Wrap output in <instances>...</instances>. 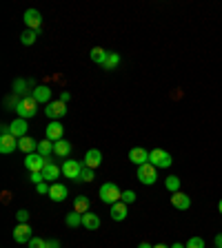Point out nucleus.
I'll return each instance as SVG.
<instances>
[{
    "label": "nucleus",
    "instance_id": "nucleus-1",
    "mask_svg": "<svg viewBox=\"0 0 222 248\" xmlns=\"http://www.w3.org/2000/svg\"><path fill=\"white\" fill-rule=\"evenodd\" d=\"M149 162L154 164L156 169H169L174 164V155L169 151H162V148H154V151H149Z\"/></svg>",
    "mask_w": 222,
    "mask_h": 248
},
{
    "label": "nucleus",
    "instance_id": "nucleus-2",
    "mask_svg": "<svg viewBox=\"0 0 222 248\" xmlns=\"http://www.w3.org/2000/svg\"><path fill=\"white\" fill-rule=\"evenodd\" d=\"M98 195H100V202H105V204H116V202H120L122 193L113 182H105L100 186V190H98Z\"/></svg>",
    "mask_w": 222,
    "mask_h": 248
},
{
    "label": "nucleus",
    "instance_id": "nucleus-3",
    "mask_svg": "<svg viewBox=\"0 0 222 248\" xmlns=\"http://www.w3.org/2000/svg\"><path fill=\"white\" fill-rule=\"evenodd\" d=\"M138 180L143 182V184H147V186L156 184V180H158V169H156L151 162L138 166Z\"/></svg>",
    "mask_w": 222,
    "mask_h": 248
},
{
    "label": "nucleus",
    "instance_id": "nucleus-4",
    "mask_svg": "<svg viewBox=\"0 0 222 248\" xmlns=\"http://www.w3.org/2000/svg\"><path fill=\"white\" fill-rule=\"evenodd\" d=\"M18 117H22V120H29V117H33L38 113V102L33 100L32 95H27V98H22V102L18 104Z\"/></svg>",
    "mask_w": 222,
    "mask_h": 248
},
{
    "label": "nucleus",
    "instance_id": "nucleus-5",
    "mask_svg": "<svg viewBox=\"0 0 222 248\" xmlns=\"http://www.w3.org/2000/svg\"><path fill=\"white\" fill-rule=\"evenodd\" d=\"M49 160H45L40 153H29L25 155V166L29 173H43V169L47 166Z\"/></svg>",
    "mask_w": 222,
    "mask_h": 248
},
{
    "label": "nucleus",
    "instance_id": "nucleus-6",
    "mask_svg": "<svg viewBox=\"0 0 222 248\" xmlns=\"http://www.w3.org/2000/svg\"><path fill=\"white\" fill-rule=\"evenodd\" d=\"M64 113H67V104L60 100H51L47 106H45V116L51 117V120H60Z\"/></svg>",
    "mask_w": 222,
    "mask_h": 248
},
{
    "label": "nucleus",
    "instance_id": "nucleus-7",
    "mask_svg": "<svg viewBox=\"0 0 222 248\" xmlns=\"http://www.w3.org/2000/svg\"><path fill=\"white\" fill-rule=\"evenodd\" d=\"M22 20H25L27 29L40 31V25H43V16H40V11H38V9H27L25 16H22Z\"/></svg>",
    "mask_w": 222,
    "mask_h": 248
},
{
    "label": "nucleus",
    "instance_id": "nucleus-8",
    "mask_svg": "<svg viewBox=\"0 0 222 248\" xmlns=\"http://www.w3.org/2000/svg\"><path fill=\"white\" fill-rule=\"evenodd\" d=\"M82 166H85L82 162H76V160H64L63 175H64V177H69V180H78V175H80V171H82Z\"/></svg>",
    "mask_w": 222,
    "mask_h": 248
},
{
    "label": "nucleus",
    "instance_id": "nucleus-9",
    "mask_svg": "<svg viewBox=\"0 0 222 248\" xmlns=\"http://www.w3.org/2000/svg\"><path fill=\"white\" fill-rule=\"evenodd\" d=\"M18 148V137H14L11 133L0 135V153L2 155H11Z\"/></svg>",
    "mask_w": 222,
    "mask_h": 248
},
{
    "label": "nucleus",
    "instance_id": "nucleus-10",
    "mask_svg": "<svg viewBox=\"0 0 222 248\" xmlns=\"http://www.w3.org/2000/svg\"><path fill=\"white\" fill-rule=\"evenodd\" d=\"M32 98L38 104H49V102H51V89H49L47 85H38L36 89L32 91Z\"/></svg>",
    "mask_w": 222,
    "mask_h": 248
},
{
    "label": "nucleus",
    "instance_id": "nucleus-11",
    "mask_svg": "<svg viewBox=\"0 0 222 248\" xmlns=\"http://www.w3.org/2000/svg\"><path fill=\"white\" fill-rule=\"evenodd\" d=\"M14 239H16L18 244H29L32 242V226H29V224H18V226L14 228Z\"/></svg>",
    "mask_w": 222,
    "mask_h": 248
},
{
    "label": "nucleus",
    "instance_id": "nucleus-12",
    "mask_svg": "<svg viewBox=\"0 0 222 248\" xmlns=\"http://www.w3.org/2000/svg\"><path fill=\"white\" fill-rule=\"evenodd\" d=\"M129 162H133L136 166H143V164L149 162V151L143 146H136L129 151Z\"/></svg>",
    "mask_w": 222,
    "mask_h": 248
},
{
    "label": "nucleus",
    "instance_id": "nucleus-13",
    "mask_svg": "<svg viewBox=\"0 0 222 248\" xmlns=\"http://www.w3.org/2000/svg\"><path fill=\"white\" fill-rule=\"evenodd\" d=\"M60 173H63V169H58V164H53L51 160H49L47 166L43 169V177H45V182H49V184H56V180L60 177Z\"/></svg>",
    "mask_w": 222,
    "mask_h": 248
},
{
    "label": "nucleus",
    "instance_id": "nucleus-14",
    "mask_svg": "<svg viewBox=\"0 0 222 248\" xmlns=\"http://www.w3.org/2000/svg\"><path fill=\"white\" fill-rule=\"evenodd\" d=\"M47 140H51V142H58V140H63V133H64V127L60 124L58 120H53L47 124Z\"/></svg>",
    "mask_w": 222,
    "mask_h": 248
},
{
    "label": "nucleus",
    "instance_id": "nucleus-15",
    "mask_svg": "<svg viewBox=\"0 0 222 248\" xmlns=\"http://www.w3.org/2000/svg\"><path fill=\"white\" fill-rule=\"evenodd\" d=\"M171 204H174L178 211H189L191 208V197L178 190V193H171Z\"/></svg>",
    "mask_w": 222,
    "mask_h": 248
},
{
    "label": "nucleus",
    "instance_id": "nucleus-16",
    "mask_svg": "<svg viewBox=\"0 0 222 248\" xmlns=\"http://www.w3.org/2000/svg\"><path fill=\"white\" fill-rule=\"evenodd\" d=\"M9 131H11V135L14 137H25L27 135V131H29V124H27V120H22V117H18V120H14L9 124Z\"/></svg>",
    "mask_w": 222,
    "mask_h": 248
},
{
    "label": "nucleus",
    "instance_id": "nucleus-17",
    "mask_svg": "<svg viewBox=\"0 0 222 248\" xmlns=\"http://www.w3.org/2000/svg\"><path fill=\"white\" fill-rule=\"evenodd\" d=\"M67 195H69V190H67V186L64 184H51V190H49V200L51 202H64L67 200Z\"/></svg>",
    "mask_w": 222,
    "mask_h": 248
},
{
    "label": "nucleus",
    "instance_id": "nucleus-18",
    "mask_svg": "<svg viewBox=\"0 0 222 248\" xmlns=\"http://www.w3.org/2000/svg\"><path fill=\"white\" fill-rule=\"evenodd\" d=\"M129 215V208L125 202H116V204H111V219H116V222H122V219H127Z\"/></svg>",
    "mask_w": 222,
    "mask_h": 248
},
{
    "label": "nucleus",
    "instance_id": "nucleus-19",
    "mask_svg": "<svg viewBox=\"0 0 222 248\" xmlns=\"http://www.w3.org/2000/svg\"><path fill=\"white\" fill-rule=\"evenodd\" d=\"M85 166H89V169H95V166H100L102 164V153L98 151V148H89L85 153Z\"/></svg>",
    "mask_w": 222,
    "mask_h": 248
},
{
    "label": "nucleus",
    "instance_id": "nucleus-20",
    "mask_svg": "<svg viewBox=\"0 0 222 248\" xmlns=\"http://www.w3.org/2000/svg\"><path fill=\"white\" fill-rule=\"evenodd\" d=\"M18 148H20L25 155L36 153V151H38V140H33V137L25 135V137H20V140H18Z\"/></svg>",
    "mask_w": 222,
    "mask_h": 248
},
{
    "label": "nucleus",
    "instance_id": "nucleus-21",
    "mask_svg": "<svg viewBox=\"0 0 222 248\" xmlns=\"http://www.w3.org/2000/svg\"><path fill=\"white\" fill-rule=\"evenodd\" d=\"M82 226H85L87 231H98V228H100V217L95 215V213H85V215H82Z\"/></svg>",
    "mask_w": 222,
    "mask_h": 248
},
{
    "label": "nucleus",
    "instance_id": "nucleus-22",
    "mask_svg": "<svg viewBox=\"0 0 222 248\" xmlns=\"http://www.w3.org/2000/svg\"><path fill=\"white\" fill-rule=\"evenodd\" d=\"M29 89H36V82L33 80H22V78H18V80H14V93H25V91H29Z\"/></svg>",
    "mask_w": 222,
    "mask_h": 248
},
{
    "label": "nucleus",
    "instance_id": "nucleus-23",
    "mask_svg": "<svg viewBox=\"0 0 222 248\" xmlns=\"http://www.w3.org/2000/svg\"><path fill=\"white\" fill-rule=\"evenodd\" d=\"M71 153V144L67 142V140H58V142H53V155H58V158H67V155Z\"/></svg>",
    "mask_w": 222,
    "mask_h": 248
},
{
    "label": "nucleus",
    "instance_id": "nucleus-24",
    "mask_svg": "<svg viewBox=\"0 0 222 248\" xmlns=\"http://www.w3.org/2000/svg\"><path fill=\"white\" fill-rule=\"evenodd\" d=\"M89 204H91V202H89V197H87V195H78L74 200V211L85 215V213H89Z\"/></svg>",
    "mask_w": 222,
    "mask_h": 248
},
{
    "label": "nucleus",
    "instance_id": "nucleus-25",
    "mask_svg": "<svg viewBox=\"0 0 222 248\" xmlns=\"http://www.w3.org/2000/svg\"><path fill=\"white\" fill-rule=\"evenodd\" d=\"M89 56H91V60H94L95 64H105V60H107V56H109V51H105L102 47H94L89 51Z\"/></svg>",
    "mask_w": 222,
    "mask_h": 248
},
{
    "label": "nucleus",
    "instance_id": "nucleus-26",
    "mask_svg": "<svg viewBox=\"0 0 222 248\" xmlns=\"http://www.w3.org/2000/svg\"><path fill=\"white\" fill-rule=\"evenodd\" d=\"M36 153H40L45 160H49V155L53 153V142L51 140H43V142H38V151Z\"/></svg>",
    "mask_w": 222,
    "mask_h": 248
},
{
    "label": "nucleus",
    "instance_id": "nucleus-27",
    "mask_svg": "<svg viewBox=\"0 0 222 248\" xmlns=\"http://www.w3.org/2000/svg\"><path fill=\"white\" fill-rule=\"evenodd\" d=\"M118 64H120V53L109 51V56H107V60H105V64H102V69H107V71H113Z\"/></svg>",
    "mask_w": 222,
    "mask_h": 248
},
{
    "label": "nucleus",
    "instance_id": "nucleus-28",
    "mask_svg": "<svg viewBox=\"0 0 222 248\" xmlns=\"http://www.w3.org/2000/svg\"><path fill=\"white\" fill-rule=\"evenodd\" d=\"M36 38H38V31H33V29H25V31L20 33V43L29 47V44L36 43Z\"/></svg>",
    "mask_w": 222,
    "mask_h": 248
},
{
    "label": "nucleus",
    "instance_id": "nucleus-29",
    "mask_svg": "<svg viewBox=\"0 0 222 248\" xmlns=\"http://www.w3.org/2000/svg\"><path fill=\"white\" fill-rule=\"evenodd\" d=\"M164 186H167V190H169V193H178V190H180V177L169 175V177L164 180Z\"/></svg>",
    "mask_w": 222,
    "mask_h": 248
},
{
    "label": "nucleus",
    "instance_id": "nucleus-30",
    "mask_svg": "<svg viewBox=\"0 0 222 248\" xmlns=\"http://www.w3.org/2000/svg\"><path fill=\"white\" fill-rule=\"evenodd\" d=\"M67 226L69 228H76V226H82V213H69L67 215Z\"/></svg>",
    "mask_w": 222,
    "mask_h": 248
},
{
    "label": "nucleus",
    "instance_id": "nucleus-31",
    "mask_svg": "<svg viewBox=\"0 0 222 248\" xmlns=\"http://www.w3.org/2000/svg\"><path fill=\"white\" fill-rule=\"evenodd\" d=\"M95 180V175H94V169H89V166H82V171H80V175H78V180L76 182H94Z\"/></svg>",
    "mask_w": 222,
    "mask_h": 248
},
{
    "label": "nucleus",
    "instance_id": "nucleus-32",
    "mask_svg": "<svg viewBox=\"0 0 222 248\" xmlns=\"http://www.w3.org/2000/svg\"><path fill=\"white\" fill-rule=\"evenodd\" d=\"M20 102H22V98H18V93H11L5 98V109H18Z\"/></svg>",
    "mask_w": 222,
    "mask_h": 248
},
{
    "label": "nucleus",
    "instance_id": "nucleus-33",
    "mask_svg": "<svg viewBox=\"0 0 222 248\" xmlns=\"http://www.w3.org/2000/svg\"><path fill=\"white\" fill-rule=\"evenodd\" d=\"M120 202H125V204H133L136 202V193H133L131 189H127V190H122V197H120Z\"/></svg>",
    "mask_w": 222,
    "mask_h": 248
},
{
    "label": "nucleus",
    "instance_id": "nucleus-34",
    "mask_svg": "<svg viewBox=\"0 0 222 248\" xmlns=\"http://www.w3.org/2000/svg\"><path fill=\"white\" fill-rule=\"evenodd\" d=\"M185 246L187 248H205V239H202V237H191Z\"/></svg>",
    "mask_w": 222,
    "mask_h": 248
},
{
    "label": "nucleus",
    "instance_id": "nucleus-35",
    "mask_svg": "<svg viewBox=\"0 0 222 248\" xmlns=\"http://www.w3.org/2000/svg\"><path fill=\"white\" fill-rule=\"evenodd\" d=\"M16 219H18V224H29V211H18Z\"/></svg>",
    "mask_w": 222,
    "mask_h": 248
},
{
    "label": "nucleus",
    "instance_id": "nucleus-36",
    "mask_svg": "<svg viewBox=\"0 0 222 248\" xmlns=\"http://www.w3.org/2000/svg\"><path fill=\"white\" fill-rule=\"evenodd\" d=\"M36 190L40 193V195H49V190H51V184L49 182H43V184H38Z\"/></svg>",
    "mask_w": 222,
    "mask_h": 248
},
{
    "label": "nucleus",
    "instance_id": "nucleus-37",
    "mask_svg": "<svg viewBox=\"0 0 222 248\" xmlns=\"http://www.w3.org/2000/svg\"><path fill=\"white\" fill-rule=\"evenodd\" d=\"M45 239L43 237H32V242H29V248H45Z\"/></svg>",
    "mask_w": 222,
    "mask_h": 248
},
{
    "label": "nucleus",
    "instance_id": "nucleus-38",
    "mask_svg": "<svg viewBox=\"0 0 222 248\" xmlns=\"http://www.w3.org/2000/svg\"><path fill=\"white\" fill-rule=\"evenodd\" d=\"M29 180L38 186V184H43V182H45V177H43V173H32V175H29Z\"/></svg>",
    "mask_w": 222,
    "mask_h": 248
},
{
    "label": "nucleus",
    "instance_id": "nucleus-39",
    "mask_svg": "<svg viewBox=\"0 0 222 248\" xmlns=\"http://www.w3.org/2000/svg\"><path fill=\"white\" fill-rule=\"evenodd\" d=\"M45 248H60V242L58 239H49V242L45 244Z\"/></svg>",
    "mask_w": 222,
    "mask_h": 248
},
{
    "label": "nucleus",
    "instance_id": "nucleus-40",
    "mask_svg": "<svg viewBox=\"0 0 222 248\" xmlns=\"http://www.w3.org/2000/svg\"><path fill=\"white\" fill-rule=\"evenodd\" d=\"M69 100H71V95H69V91H63V93H60V102H64V104H67Z\"/></svg>",
    "mask_w": 222,
    "mask_h": 248
},
{
    "label": "nucleus",
    "instance_id": "nucleus-41",
    "mask_svg": "<svg viewBox=\"0 0 222 248\" xmlns=\"http://www.w3.org/2000/svg\"><path fill=\"white\" fill-rule=\"evenodd\" d=\"M216 248H222V233L216 235Z\"/></svg>",
    "mask_w": 222,
    "mask_h": 248
},
{
    "label": "nucleus",
    "instance_id": "nucleus-42",
    "mask_svg": "<svg viewBox=\"0 0 222 248\" xmlns=\"http://www.w3.org/2000/svg\"><path fill=\"white\" fill-rule=\"evenodd\" d=\"M138 248H154V246H151L149 242H143V244H138Z\"/></svg>",
    "mask_w": 222,
    "mask_h": 248
},
{
    "label": "nucleus",
    "instance_id": "nucleus-43",
    "mask_svg": "<svg viewBox=\"0 0 222 248\" xmlns=\"http://www.w3.org/2000/svg\"><path fill=\"white\" fill-rule=\"evenodd\" d=\"M169 248H187L185 244H174V246H169Z\"/></svg>",
    "mask_w": 222,
    "mask_h": 248
},
{
    "label": "nucleus",
    "instance_id": "nucleus-44",
    "mask_svg": "<svg viewBox=\"0 0 222 248\" xmlns=\"http://www.w3.org/2000/svg\"><path fill=\"white\" fill-rule=\"evenodd\" d=\"M154 248H169V246H167V244H156Z\"/></svg>",
    "mask_w": 222,
    "mask_h": 248
},
{
    "label": "nucleus",
    "instance_id": "nucleus-45",
    "mask_svg": "<svg viewBox=\"0 0 222 248\" xmlns=\"http://www.w3.org/2000/svg\"><path fill=\"white\" fill-rule=\"evenodd\" d=\"M218 211H220V213H222V200H220V202H218Z\"/></svg>",
    "mask_w": 222,
    "mask_h": 248
}]
</instances>
